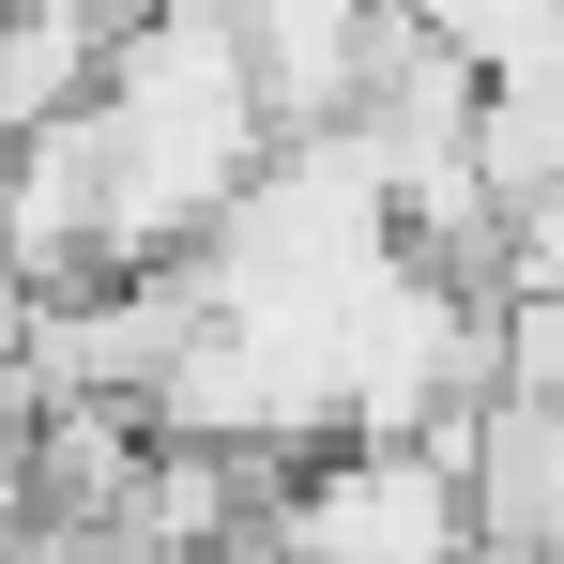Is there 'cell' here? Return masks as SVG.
Segmentation results:
<instances>
[{
	"mask_svg": "<svg viewBox=\"0 0 564 564\" xmlns=\"http://www.w3.org/2000/svg\"><path fill=\"white\" fill-rule=\"evenodd\" d=\"M93 122H107V169H122V260H198L290 138L229 0H153L107 46Z\"/></svg>",
	"mask_w": 564,
	"mask_h": 564,
	"instance_id": "cell-1",
	"label": "cell"
},
{
	"mask_svg": "<svg viewBox=\"0 0 564 564\" xmlns=\"http://www.w3.org/2000/svg\"><path fill=\"white\" fill-rule=\"evenodd\" d=\"M473 473L443 443H321L275 503V564H473Z\"/></svg>",
	"mask_w": 564,
	"mask_h": 564,
	"instance_id": "cell-2",
	"label": "cell"
},
{
	"mask_svg": "<svg viewBox=\"0 0 564 564\" xmlns=\"http://www.w3.org/2000/svg\"><path fill=\"white\" fill-rule=\"evenodd\" d=\"M443 458L473 473L488 550H564V397H488L443 427Z\"/></svg>",
	"mask_w": 564,
	"mask_h": 564,
	"instance_id": "cell-3",
	"label": "cell"
},
{
	"mask_svg": "<svg viewBox=\"0 0 564 564\" xmlns=\"http://www.w3.org/2000/svg\"><path fill=\"white\" fill-rule=\"evenodd\" d=\"M107 46H122V31H107L93 0H15V15H0V153L46 138V122H77V107L107 93Z\"/></svg>",
	"mask_w": 564,
	"mask_h": 564,
	"instance_id": "cell-4",
	"label": "cell"
},
{
	"mask_svg": "<svg viewBox=\"0 0 564 564\" xmlns=\"http://www.w3.org/2000/svg\"><path fill=\"white\" fill-rule=\"evenodd\" d=\"M443 46H458L473 77H503V62H534V46H564V0H412Z\"/></svg>",
	"mask_w": 564,
	"mask_h": 564,
	"instance_id": "cell-5",
	"label": "cell"
},
{
	"mask_svg": "<svg viewBox=\"0 0 564 564\" xmlns=\"http://www.w3.org/2000/svg\"><path fill=\"white\" fill-rule=\"evenodd\" d=\"M31 305H46V290L15 275V245H0V381H15V351H31Z\"/></svg>",
	"mask_w": 564,
	"mask_h": 564,
	"instance_id": "cell-6",
	"label": "cell"
},
{
	"mask_svg": "<svg viewBox=\"0 0 564 564\" xmlns=\"http://www.w3.org/2000/svg\"><path fill=\"white\" fill-rule=\"evenodd\" d=\"M0 15H15V0H0Z\"/></svg>",
	"mask_w": 564,
	"mask_h": 564,
	"instance_id": "cell-7",
	"label": "cell"
}]
</instances>
